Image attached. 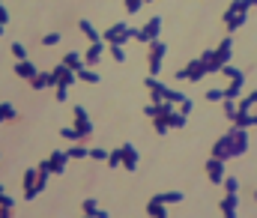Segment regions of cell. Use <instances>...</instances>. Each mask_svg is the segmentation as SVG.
Instances as JSON below:
<instances>
[{
    "mask_svg": "<svg viewBox=\"0 0 257 218\" xmlns=\"http://www.w3.org/2000/svg\"><path fill=\"white\" fill-rule=\"evenodd\" d=\"M230 57H233V39H230V33H228L225 39L215 45V66H218V72H222L225 63H230Z\"/></svg>",
    "mask_w": 257,
    "mask_h": 218,
    "instance_id": "obj_6",
    "label": "cell"
},
{
    "mask_svg": "<svg viewBox=\"0 0 257 218\" xmlns=\"http://www.w3.org/2000/svg\"><path fill=\"white\" fill-rule=\"evenodd\" d=\"M228 137H230V153H233V159H239V156L248 153V129L230 126V129H228Z\"/></svg>",
    "mask_w": 257,
    "mask_h": 218,
    "instance_id": "obj_3",
    "label": "cell"
},
{
    "mask_svg": "<svg viewBox=\"0 0 257 218\" xmlns=\"http://www.w3.org/2000/svg\"><path fill=\"white\" fill-rule=\"evenodd\" d=\"M222 105H225V120H233L236 117V102L233 99H225Z\"/></svg>",
    "mask_w": 257,
    "mask_h": 218,
    "instance_id": "obj_41",
    "label": "cell"
},
{
    "mask_svg": "<svg viewBox=\"0 0 257 218\" xmlns=\"http://www.w3.org/2000/svg\"><path fill=\"white\" fill-rule=\"evenodd\" d=\"M102 57H105V42H90V45H87V51H84V66H90V69H93Z\"/></svg>",
    "mask_w": 257,
    "mask_h": 218,
    "instance_id": "obj_16",
    "label": "cell"
},
{
    "mask_svg": "<svg viewBox=\"0 0 257 218\" xmlns=\"http://www.w3.org/2000/svg\"><path fill=\"white\" fill-rule=\"evenodd\" d=\"M60 39H63L60 30H54V33H45V36H42V45H45V48H54V45H60Z\"/></svg>",
    "mask_w": 257,
    "mask_h": 218,
    "instance_id": "obj_35",
    "label": "cell"
},
{
    "mask_svg": "<svg viewBox=\"0 0 257 218\" xmlns=\"http://www.w3.org/2000/svg\"><path fill=\"white\" fill-rule=\"evenodd\" d=\"M6 24H9V9L0 6V27H6Z\"/></svg>",
    "mask_w": 257,
    "mask_h": 218,
    "instance_id": "obj_46",
    "label": "cell"
},
{
    "mask_svg": "<svg viewBox=\"0 0 257 218\" xmlns=\"http://www.w3.org/2000/svg\"><path fill=\"white\" fill-rule=\"evenodd\" d=\"M146 215H153V218H168V203H162L159 197H150V200H146Z\"/></svg>",
    "mask_w": 257,
    "mask_h": 218,
    "instance_id": "obj_19",
    "label": "cell"
},
{
    "mask_svg": "<svg viewBox=\"0 0 257 218\" xmlns=\"http://www.w3.org/2000/svg\"><path fill=\"white\" fill-rule=\"evenodd\" d=\"M30 87H33V90H48V87H54L51 72H36V75L30 78Z\"/></svg>",
    "mask_w": 257,
    "mask_h": 218,
    "instance_id": "obj_20",
    "label": "cell"
},
{
    "mask_svg": "<svg viewBox=\"0 0 257 218\" xmlns=\"http://www.w3.org/2000/svg\"><path fill=\"white\" fill-rule=\"evenodd\" d=\"M90 159H96V162H108V150H105V147H93V150H90Z\"/></svg>",
    "mask_w": 257,
    "mask_h": 218,
    "instance_id": "obj_44",
    "label": "cell"
},
{
    "mask_svg": "<svg viewBox=\"0 0 257 218\" xmlns=\"http://www.w3.org/2000/svg\"><path fill=\"white\" fill-rule=\"evenodd\" d=\"M3 3H6V0H3Z\"/></svg>",
    "mask_w": 257,
    "mask_h": 218,
    "instance_id": "obj_53",
    "label": "cell"
},
{
    "mask_svg": "<svg viewBox=\"0 0 257 218\" xmlns=\"http://www.w3.org/2000/svg\"><path fill=\"white\" fill-rule=\"evenodd\" d=\"M212 156L215 159H225V162H230L233 159V153H230V137H228V132L218 137L215 143H212Z\"/></svg>",
    "mask_w": 257,
    "mask_h": 218,
    "instance_id": "obj_15",
    "label": "cell"
},
{
    "mask_svg": "<svg viewBox=\"0 0 257 218\" xmlns=\"http://www.w3.org/2000/svg\"><path fill=\"white\" fill-rule=\"evenodd\" d=\"M143 3H153V0H143Z\"/></svg>",
    "mask_w": 257,
    "mask_h": 218,
    "instance_id": "obj_50",
    "label": "cell"
},
{
    "mask_svg": "<svg viewBox=\"0 0 257 218\" xmlns=\"http://www.w3.org/2000/svg\"><path fill=\"white\" fill-rule=\"evenodd\" d=\"M120 153H123V167L132 173V170H138V162H141V156H138V150H135V143H129V140H123L120 143Z\"/></svg>",
    "mask_w": 257,
    "mask_h": 218,
    "instance_id": "obj_9",
    "label": "cell"
},
{
    "mask_svg": "<svg viewBox=\"0 0 257 218\" xmlns=\"http://www.w3.org/2000/svg\"><path fill=\"white\" fill-rule=\"evenodd\" d=\"M153 197H159L162 203H182V200H186V194H182V191H159V194H153Z\"/></svg>",
    "mask_w": 257,
    "mask_h": 218,
    "instance_id": "obj_27",
    "label": "cell"
},
{
    "mask_svg": "<svg viewBox=\"0 0 257 218\" xmlns=\"http://www.w3.org/2000/svg\"><path fill=\"white\" fill-rule=\"evenodd\" d=\"M78 30H81L84 36H87V39H90V42H102V33H99V30L93 27V21H87V18H81V21H78Z\"/></svg>",
    "mask_w": 257,
    "mask_h": 218,
    "instance_id": "obj_21",
    "label": "cell"
},
{
    "mask_svg": "<svg viewBox=\"0 0 257 218\" xmlns=\"http://www.w3.org/2000/svg\"><path fill=\"white\" fill-rule=\"evenodd\" d=\"M222 186H225L228 194H239V179H236V176H225V179H222Z\"/></svg>",
    "mask_w": 257,
    "mask_h": 218,
    "instance_id": "obj_33",
    "label": "cell"
},
{
    "mask_svg": "<svg viewBox=\"0 0 257 218\" xmlns=\"http://www.w3.org/2000/svg\"><path fill=\"white\" fill-rule=\"evenodd\" d=\"M218 75H225L228 81H239V78H245V72H242V69H236L233 63H225V66H222V72H218Z\"/></svg>",
    "mask_w": 257,
    "mask_h": 218,
    "instance_id": "obj_26",
    "label": "cell"
},
{
    "mask_svg": "<svg viewBox=\"0 0 257 218\" xmlns=\"http://www.w3.org/2000/svg\"><path fill=\"white\" fill-rule=\"evenodd\" d=\"M159 33H162V15H153L150 21H146V24L138 30L135 39H138L141 45H150V42H156V39H159Z\"/></svg>",
    "mask_w": 257,
    "mask_h": 218,
    "instance_id": "obj_5",
    "label": "cell"
},
{
    "mask_svg": "<svg viewBox=\"0 0 257 218\" xmlns=\"http://www.w3.org/2000/svg\"><path fill=\"white\" fill-rule=\"evenodd\" d=\"M108 167H123V153L117 150H108Z\"/></svg>",
    "mask_w": 257,
    "mask_h": 218,
    "instance_id": "obj_32",
    "label": "cell"
},
{
    "mask_svg": "<svg viewBox=\"0 0 257 218\" xmlns=\"http://www.w3.org/2000/svg\"><path fill=\"white\" fill-rule=\"evenodd\" d=\"M182 69H186V78H189V81H195V84H198L200 78H206V75H209V72H206V66L200 63V57H195L192 63H186Z\"/></svg>",
    "mask_w": 257,
    "mask_h": 218,
    "instance_id": "obj_13",
    "label": "cell"
},
{
    "mask_svg": "<svg viewBox=\"0 0 257 218\" xmlns=\"http://www.w3.org/2000/svg\"><path fill=\"white\" fill-rule=\"evenodd\" d=\"M66 153H69V159H90V150L87 147H69Z\"/></svg>",
    "mask_w": 257,
    "mask_h": 218,
    "instance_id": "obj_38",
    "label": "cell"
},
{
    "mask_svg": "<svg viewBox=\"0 0 257 218\" xmlns=\"http://www.w3.org/2000/svg\"><path fill=\"white\" fill-rule=\"evenodd\" d=\"M192 108H195V102H192V99L186 96V99H182V102L176 105V111H179V114H186V117H189V114H192Z\"/></svg>",
    "mask_w": 257,
    "mask_h": 218,
    "instance_id": "obj_43",
    "label": "cell"
},
{
    "mask_svg": "<svg viewBox=\"0 0 257 218\" xmlns=\"http://www.w3.org/2000/svg\"><path fill=\"white\" fill-rule=\"evenodd\" d=\"M72 117H75V132L81 135V140L93 137V120H90V114H87L84 105H75V108H72Z\"/></svg>",
    "mask_w": 257,
    "mask_h": 218,
    "instance_id": "obj_4",
    "label": "cell"
},
{
    "mask_svg": "<svg viewBox=\"0 0 257 218\" xmlns=\"http://www.w3.org/2000/svg\"><path fill=\"white\" fill-rule=\"evenodd\" d=\"M60 63H66V66H69L72 72H78V69L84 66V57H81V51H66Z\"/></svg>",
    "mask_w": 257,
    "mask_h": 218,
    "instance_id": "obj_22",
    "label": "cell"
},
{
    "mask_svg": "<svg viewBox=\"0 0 257 218\" xmlns=\"http://www.w3.org/2000/svg\"><path fill=\"white\" fill-rule=\"evenodd\" d=\"M123 6H126V12H129V15H138V12H141V6H143V0H123Z\"/></svg>",
    "mask_w": 257,
    "mask_h": 218,
    "instance_id": "obj_39",
    "label": "cell"
},
{
    "mask_svg": "<svg viewBox=\"0 0 257 218\" xmlns=\"http://www.w3.org/2000/svg\"><path fill=\"white\" fill-rule=\"evenodd\" d=\"M143 87L150 90L153 102H162V99H165V90H168V87H165V84L159 81V75H146V78H143Z\"/></svg>",
    "mask_w": 257,
    "mask_h": 218,
    "instance_id": "obj_17",
    "label": "cell"
},
{
    "mask_svg": "<svg viewBox=\"0 0 257 218\" xmlns=\"http://www.w3.org/2000/svg\"><path fill=\"white\" fill-rule=\"evenodd\" d=\"M153 132H156V135H168V132H171L168 120H165V117H156V120H153Z\"/></svg>",
    "mask_w": 257,
    "mask_h": 218,
    "instance_id": "obj_37",
    "label": "cell"
},
{
    "mask_svg": "<svg viewBox=\"0 0 257 218\" xmlns=\"http://www.w3.org/2000/svg\"><path fill=\"white\" fill-rule=\"evenodd\" d=\"M138 30H141V27H132V24H126V21H114L111 27L102 30V42H105V45H126L129 39H135V36H138Z\"/></svg>",
    "mask_w": 257,
    "mask_h": 218,
    "instance_id": "obj_1",
    "label": "cell"
},
{
    "mask_svg": "<svg viewBox=\"0 0 257 218\" xmlns=\"http://www.w3.org/2000/svg\"><path fill=\"white\" fill-rule=\"evenodd\" d=\"M0 6H6V3H3V0H0Z\"/></svg>",
    "mask_w": 257,
    "mask_h": 218,
    "instance_id": "obj_51",
    "label": "cell"
},
{
    "mask_svg": "<svg viewBox=\"0 0 257 218\" xmlns=\"http://www.w3.org/2000/svg\"><path fill=\"white\" fill-rule=\"evenodd\" d=\"M9 51H12V57H15V60H27V45L12 42V45H9Z\"/></svg>",
    "mask_w": 257,
    "mask_h": 218,
    "instance_id": "obj_36",
    "label": "cell"
},
{
    "mask_svg": "<svg viewBox=\"0 0 257 218\" xmlns=\"http://www.w3.org/2000/svg\"><path fill=\"white\" fill-rule=\"evenodd\" d=\"M165 54H168V45H165L162 39H156V42L146 45V66H150V75H159V72H162Z\"/></svg>",
    "mask_w": 257,
    "mask_h": 218,
    "instance_id": "obj_2",
    "label": "cell"
},
{
    "mask_svg": "<svg viewBox=\"0 0 257 218\" xmlns=\"http://www.w3.org/2000/svg\"><path fill=\"white\" fill-rule=\"evenodd\" d=\"M36 179H39V167H27V170H24V176H21L24 200H33V197H39V194H36Z\"/></svg>",
    "mask_w": 257,
    "mask_h": 218,
    "instance_id": "obj_7",
    "label": "cell"
},
{
    "mask_svg": "<svg viewBox=\"0 0 257 218\" xmlns=\"http://www.w3.org/2000/svg\"><path fill=\"white\" fill-rule=\"evenodd\" d=\"M165 120H168V126H171V129H186V123H189V117H186V114H179L176 108H173V111H171Z\"/></svg>",
    "mask_w": 257,
    "mask_h": 218,
    "instance_id": "obj_24",
    "label": "cell"
},
{
    "mask_svg": "<svg viewBox=\"0 0 257 218\" xmlns=\"http://www.w3.org/2000/svg\"><path fill=\"white\" fill-rule=\"evenodd\" d=\"M12 209H15V197L3 191V197H0V218H9V215H12Z\"/></svg>",
    "mask_w": 257,
    "mask_h": 218,
    "instance_id": "obj_28",
    "label": "cell"
},
{
    "mask_svg": "<svg viewBox=\"0 0 257 218\" xmlns=\"http://www.w3.org/2000/svg\"><path fill=\"white\" fill-rule=\"evenodd\" d=\"M251 6H257V0H251Z\"/></svg>",
    "mask_w": 257,
    "mask_h": 218,
    "instance_id": "obj_49",
    "label": "cell"
},
{
    "mask_svg": "<svg viewBox=\"0 0 257 218\" xmlns=\"http://www.w3.org/2000/svg\"><path fill=\"white\" fill-rule=\"evenodd\" d=\"M54 90H57V96H54L57 102H66V99H69V87H63V84H57Z\"/></svg>",
    "mask_w": 257,
    "mask_h": 218,
    "instance_id": "obj_45",
    "label": "cell"
},
{
    "mask_svg": "<svg viewBox=\"0 0 257 218\" xmlns=\"http://www.w3.org/2000/svg\"><path fill=\"white\" fill-rule=\"evenodd\" d=\"M60 135H63L66 140H81V135L75 132V126H63V129H60Z\"/></svg>",
    "mask_w": 257,
    "mask_h": 218,
    "instance_id": "obj_42",
    "label": "cell"
},
{
    "mask_svg": "<svg viewBox=\"0 0 257 218\" xmlns=\"http://www.w3.org/2000/svg\"><path fill=\"white\" fill-rule=\"evenodd\" d=\"M3 191H6V189H3V186H0V197H3Z\"/></svg>",
    "mask_w": 257,
    "mask_h": 218,
    "instance_id": "obj_47",
    "label": "cell"
},
{
    "mask_svg": "<svg viewBox=\"0 0 257 218\" xmlns=\"http://www.w3.org/2000/svg\"><path fill=\"white\" fill-rule=\"evenodd\" d=\"M15 120V105L12 102H0V123Z\"/></svg>",
    "mask_w": 257,
    "mask_h": 218,
    "instance_id": "obj_29",
    "label": "cell"
},
{
    "mask_svg": "<svg viewBox=\"0 0 257 218\" xmlns=\"http://www.w3.org/2000/svg\"><path fill=\"white\" fill-rule=\"evenodd\" d=\"M206 179H209L212 186H222V179H225V159L209 156V162H206Z\"/></svg>",
    "mask_w": 257,
    "mask_h": 218,
    "instance_id": "obj_8",
    "label": "cell"
},
{
    "mask_svg": "<svg viewBox=\"0 0 257 218\" xmlns=\"http://www.w3.org/2000/svg\"><path fill=\"white\" fill-rule=\"evenodd\" d=\"M242 87H245V78H239V81H230V84L225 87V99H233V102H236V99L242 96Z\"/></svg>",
    "mask_w": 257,
    "mask_h": 218,
    "instance_id": "obj_25",
    "label": "cell"
},
{
    "mask_svg": "<svg viewBox=\"0 0 257 218\" xmlns=\"http://www.w3.org/2000/svg\"><path fill=\"white\" fill-rule=\"evenodd\" d=\"M108 54L114 63H126V45H108Z\"/></svg>",
    "mask_w": 257,
    "mask_h": 218,
    "instance_id": "obj_31",
    "label": "cell"
},
{
    "mask_svg": "<svg viewBox=\"0 0 257 218\" xmlns=\"http://www.w3.org/2000/svg\"><path fill=\"white\" fill-rule=\"evenodd\" d=\"M206 102H225V90H222V87L206 90Z\"/></svg>",
    "mask_w": 257,
    "mask_h": 218,
    "instance_id": "obj_40",
    "label": "cell"
},
{
    "mask_svg": "<svg viewBox=\"0 0 257 218\" xmlns=\"http://www.w3.org/2000/svg\"><path fill=\"white\" fill-rule=\"evenodd\" d=\"M66 164H69V153L66 150H54L51 156H48V167H51V173H66Z\"/></svg>",
    "mask_w": 257,
    "mask_h": 218,
    "instance_id": "obj_12",
    "label": "cell"
},
{
    "mask_svg": "<svg viewBox=\"0 0 257 218\" xmlns=\"http://www.w3.org/2000/svg\"><path fill=\"white\" fill-rule=\"evenodd\" d=\"M3 33H6V27H0V36H3Z\"/></svg>",
    "mask_w": 257,
    "mask_h": 218,
    "instance_id": "obj_48",
    "label": "cell"
},
{
    "mask_svg": "<svg viewBox=\"0 0 257 218\" xmlns=\"http://www.w3.org/2000/svg\"><path fill=\"white\" fill-rule=\"evenodd\" d=\"M36 72H39V69H36V63H33L30 57H27V60H18V63H15V75H18L21 81H30V78L36 75Z\"/></svg>",
    "mask_w": 257,
    "mask_h": 218,
    "instance_id": "obj_18",
    "label": "cell"
},
{
    "mask_svg": "<svg viewBox=\"0 0 257 218\" xmlns=\"http://www.w3.org/2000/svg\"><path fill=\"white\" fill-rule=\"evenodd\" d=\"M81 212L90 215V218H111V212L102 209V206L96 203V197H84V200H81Z\"/></svg>",
    "mask_w": 257,
    "mask_h": 218,
    "instance_id": "obj_14",
    "label": "cell"
},
{
    "mask_svg": "<svg viewBox=\"0 0 257 218\" xmlns=\"http://www.w3.org/2000/svg\"><path fill=\"white\" fill-rule=\"evenodd\" d=\"M173 108H176V105H171V102H165V99H162V102H150V105L143 108V114L150 117V120H156V117H168V114L173 111Z\"/></svg>",
    "mask_w": 257,
    "mask_h": 218,
    "instance_id": "obj_11",
    "label": "cell"
},
{
    "mask_svg": "<svg viewBox=\"0 0 257 218\" xmlns=\"http://www.w3.org/2000/svg\"><path fill=\"white\" fill-rule=\"evenodd\" d=\"M182 99H186V93H179V90H173V87H168V90H165V102H171V105H179Z\"/></svg>",
    "mask_w": 257,
    "mask_h": 218,
    "instance_id": "obj_34",
    "label": "cell"
},
{
    "mask_svg": "<svg viewBox=\"0 0 257 218\" xmlns=\"http://www.w3.org/2000/svg\"><path fill=\"white\" fill-rule=\"evenodd\" d=\"M254 200H257V191H254Z\"/></svg>",
    "mask_w": 257,
    "mask_h": 218,
    "instance_id": "obj_52",
    "label": "cell"
},
{
    "mask_svg": "<svg viewBox=\"0 0 257 218\" xmlns=\"http://www.w3.org/2000/svg\"><path fill=\"white\" fill-rule=\"evenodd\" d=\"M218 209H222V215H228V218H236L239 215V194H228L225 191V197L218 200Z\"/></svg>",
    "mask_w": 257,
    "mask_h": 218,
    "instance_id": "obj_10",
    "label": "cell"
},
{
    "mask_svg": "<svg viewBox=\"0 0 257 218\" xmlns=\"http://www.w3.org/2000/svg\"><path fill=\"white\" fill-rule=\"evenodd\" d=\"M75 75H78V81H84V84H99V81H102V75H99V72H93L90 66H81Z\"/></svg>",
    "mask_w": 257,
    "mask_h": 218,
    "instance_id": "obj_23",
    "label": "cell"
},
{
    "mask_svg": "<svg viewBox=\"0 0 257 218\" xmlns=\"http://www.w3.org/2000/svg\"><path fill=\"white\" fill-rule=\"evenodd\" d=\"M233 126H239V129H251V111H239V108H236Z\"/></svg>",
    "mask_w": 257,
    "mask_h": 218,
    "instance_id": "obj_30",
    "label": "cell"
}]
</instances>
